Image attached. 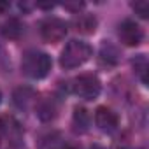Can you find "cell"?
<instances>
[{"label":"cell","mask_w":149,"mask_h":149,"mask_svg":"<svg viewBox=\"0 0 149 149\" xmlns=\"http://www.w3.org/2000/svg\"><path fill=\"white\" fill-rule=\"evenodd\" d=\"M91 54H93V49L88 42L74 39L63 47L61 56H60V65L63 68H76L86 63L91 58Z\"/></svg>","instance_id":"cell-1"},{"label":"cell","mask_w":149,"mask_h":149,"mask_svg":"<svg viewBox=\"0 0 149 149\" xmlns=\"http://www.w3.org/2000/svg\"><path fill=\"white\" fill-rule=\"evenodd\" d=\"M51 67H53L51 56L47 53H42V51H28L21 61V70L30 79L46 77L51 70Z\"/></svg>","instance_id":"cell-2"},{"label":"cell","mask_w":149,"mask_h":149,"mask_svg":"<svg viewBox=\"0 0 149 149\" xmlns=\"http://www.w3.org/2000/svg\"><path fill=\"white\" fill-rule=\"evenodd\" d=\"M72 90H74V93H76L79 98L95 100L100 95L102 84H100V79L95 76V74H83V76L74 79Z\"/></svg>","instance_id":"cell-3"},{"label":"cell","mask_w":149,"mask_h":149,"mask_svg":"<svg viewBox=\"0 0 149 149\" xmlns=\"http://www.w3.org/2000/svg\"><path fill=\"white\" fill-rule=\"evenodd\" d=\"M40 35L46 42H60L67 35V23L60 18H46L40 23Z\"/></svg>","instance_id":"cell-4"},{"label":"cell","mask_w":149,"mask_h":149,"mask_svg":"<svg viewBox=\"0 0 149 149\" xmlns=\"http://www.w3.org/2000/svg\"><path fill=\"white\" fill-rule=\"evenodd\" d=\"M119 39L125 46H139L144 39V32L142 28L133 21V19H125L121 25H119Z\"/></svg>","instance_id":"cell-5"},{"label":"cell","mask_w":149,"mask_h":149,"mask_svg":"<svg viewBox=\"0 0 149 149\" xmlns=\"http://www.w3.org/2000/svg\"><path fill=\"white\" fill-rule=\"evenodd\" d=\"M95 123H97V126H98L102 132L112 133V132H116L118 126H119V118H118V114H116L111 107L102 105V107H98V109L95 111Z\"/></svg>","instance_id":"cell-6"},{"label":"cell","mask_w":149,"mask_h":149,"mask_svg":"<svg viewBox=\"0 0 149 149\" xmlns=\"http://www.w3.org/2000/svg\"><path fill=\"white\" fill-rule=\"evenodd\" d=\"M0 133H2L6 139H9V142L16 144V142L21 140L23 130H21L19 123L13 116H2L0 118Z\"/></svg>","instance_id":"cell-7"},{"label":"cell","mask_w":149,"mask_h":149,"mask_svg":"<svg viewBox=\"0 0 149 149\" xmlns=\"http://www.w3.org/2000/svg\"><path fill=\"white\" fill-rule=\"evenodd\" d=\"M74 25H76V30L81 33H93L97 30V18L93 14H79L74 19Z\"/></svg>","instance_id":"cell-8"},{"label":"cell","mask_w":149,"mask_h":149,"mask_svg":"<svg viewBox=\"0 0 149 149\" xmlns=\"http://www.w3.org/2000/svg\"><path fill=\"white\" fill-rule=\"evenodd\" d=\"M90 125V114L84 107H76V112H74V126H76L77 132H86Z\"/></svg>","instance_id":"cell-9"},{"label":"cell","mask_w":149,"mask_h":149,"mask_svg":"<svg viewBox=\"0 0 149 149\" xmlns=\"http://www.w3.org/2000/svg\"><path fill=\"white\" fill-rule=\"evenodd\" d=\"M21 32H23V26H21V23L18 21V19H9L6 25H4V28H2V33H4V37H7V39H18L19 35H21Z\"/></svg>","instance_id":"cell-10"},{"label":"cell","mask_w":149,"mask_h":149,"mask_svg":"<svg viewBox=\"0 0 149 149\" xmlns=\"http://www.w3.org/2000/svg\"><path fill=\"white\" fill-rule=\"evenodd\" d=\"M133 67H135V70L140 74L142 83L147 84V76H146V72H147V60H146V56H144V54H139V56L133 60Z\"/></svg>","instance_id":"cell-11"},{"label":"cell","mask_w":149,"mask_h":149,"mask_svg":"<svg viewBox=\"0 0 149 149\" xmlns=\"http://www.w3.org/2000/svg\"><path fill=\"white\" fill-rule=\"evenodd\" d=\"M100 56L104 60H107V63H116L118 61V49L114 46H111V44L105 42L102 46V49H100Z\"/></svg>","instance_id":"cell-12"},{"label":"cell","mask_w":149,"mask_h":149,"mask_svg":"<svg viewBox=\"0 0 149 149\" xmlns=\"http://www.w3.org/2000/svg\"><path fill=\"white\" fill-rule=\"evenodd\" d=\"M132 7H133L135 14H139L140 18H144V19L149 18V2L147 0H137V2L132 4Z\"/></svg>","instance_id":"cell-13"},{"label":"cell","mask_w":149,"mask_h":149,"mask_svg":"<svg viewBox=\"0 0 149 149\" xmlns=\"http://www.w3.org/2000/svg\"><path fill=\"white\" fill-rule=\"evenodd\" d=\"M47 111H49V109H40V112H39V116H42V114H44V112H47ZM54 116H56V114H54V109H51V114H49V116H44V121H47L49 118L53 119Z\"/></svg>","instance_id":"cell-14"},{"label":"cell","mask_w":149,"mask_h":149,"mask_svg":"<svg viewBox=\"0 0 149 149\" xmlns=\"http://www.w3.org/2000/svg\"><path fill=\"white\" fill-rule=\"evenodd\" d=\"M91 149H104V147H100V146H93Z\"/></svg>","instance_id":"cell-15"},{"label":"cell","mask_w":149,"mask_h":149,"mask_svg":"<svg viewBox=\"0 0 149 149\" xmlns=\"http://www.w3.org/2000/svg\"><path fill=\"white\" fill-rule=\"evenodd\" d=\"M0 102H2V91H0Z\"/></svg>","instance_id":"cell-16"}]
</instances>
